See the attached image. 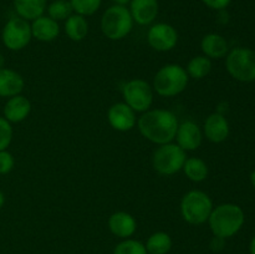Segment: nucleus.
I'll use <instances>...</instances> for the list:
<instances>
[{"instance_id": "f257e3e1", "label": "nucleus", "mask_w": 255, "mask_h": 254, "mask_svg": "<svg viewBox=\"0 0 255 254\" xmlns=\"http://www.w3.org/2000/svg\"><path fill=\"white\" fill-rule=\"evenodd\" d=\"M178 126L176 115L167 110L147 111L138 120V128L142 136L158 144L169 143L176 137Z\"/></svg>"}, {"instance_id": "f03ea898", "label": "nucleus", "mask_w": 255, "mask_h": 254, "mask_svg": "<svg viewBox=\"0 0 255 254\" xmlns=\"http://www.w3.org/2000/svg\"><path fill=\"white\" fill-rule=\"evenodd\" d=\"M244 212L239 206L224 203L212 209L209 216V226L216 237L226 239L238 233L244 224Z\"/></svg>"}, {"instance_id": "7ed1b4c3", "label": "nucleus", "mask_w": 255, "mask_h": 254, "mask_svg": "<svg viewBox=\"0 0 255 254\" xmlns=\"http://www.w3.org/2000/svg\"><path fill=\"white\" fill-rule=\"evenodd\" d=\"M188 85V74L182 66L169 64L161 67L154 76L153 87L161 96L172 97L181 94Z\"/></svg>"}, {"instance_id": "20e7f679", "label": "nucleus", "mask_w": 255, "mask_h": 254, "mask_svg": "<svg viewBox=\"0 0 255 254\" xmlns=\"http://www.w3.org/2000/svg\"><path fill=\"white\" fill-rule=\"evenodd\" d=\"M133 19L124 5H114L105 11L101 19V29L105 36L111 40H121L131 32Z\"/></svg>"}, {"instance_id": "39448f33", "label": "nucleus", "mask_w": 255, "mask_h": 254, "mask_svg": "<svg viewBox=\"0 0 255 254\" xmlns=\"http://www.w3.org/2000/svg\"><path fill=\"white\" fill-rule=\"evenodd\" d=\"M213 209L212 199L202 191H191L181 203L182 217L191 224H202L208 221Z\"/></svg>"}, {"instance_id": "423d86ee", "label": "nucleus", "mask_w": 255, "mask_h": 254, "mask_svg": "<svg viewBox=\"0 0 255 254\" xmlns=\"http://www.w3.org/2000/svg\"><path fill=\"white\" fill-rule=\"evenodd\" d=\"M226 66L232 77L242 82L255 81V51L237 47L227 55Z\"/></svg>"}, {"instance_id": "0eeeda50", "label": "nucleus", "mask_w": 255, "mask_h": 254, "mask_svg": "<svg viewBox=\"0 0 255 254\" xmlns=\"http://www.w3.org/2000/svg\"><path fill=\"white\" fill-rule=\"evenodd\" d=\"M186 152L178 144L166 143L161 144V147L156 149L153 154V167L158 173L174 174L183 168L186 162Z\"/></svg>"}, {"instance_id": "6e6552de", "label": "nucleus", "mask_w": 255, "mask_h": 254, "mask_svg": "<svg viewBox=\"0 0 255 254\" xmlns=\"http://www.w3.org/2000/svg\"><path fill=\"white\" fill-rule=\"evenodd\" d=\"M31 26L22 17H11L2 29L1 39L5 46L12 51H17L26 46L31 40Z\"/></svg>"}, {"instance_id": "1a4fd4ad", "label": "nucleus", "mask_w": 255, "mask_h": 254, "mask_svg": "<svg viewBox=\"0 0 255 254\" xmlns=\"http://www.w3.org/2000/svg\"><path fill=\"white\" fill-rule=\"evenodd\" d=\"M124 99L133 111L143 112L149 109L153 101V94L143 80H131L124 86Z\"/></svg>"}, {"instance_id": "9d476101", "label": "nucleus", "mask_w": 255, "mask_h": 254, "mask_svg": "<svg viewBox=\"0 0 255 254\" xmlns=\"http://www.w3.org/2000/svg\"><path fill=\"white\" fill-rule=\"evenodd\" d=\"M148 44L157 51H169L178 41V34L172 25L156 24L148 30L147 34Z\"/></svg>"}, {"instance_id": "9b49d317", "label": "nucleus", "mask_w": 255, "mask_h": 254, "mask_svg": "<svg viewBox=\"0 0 255 254\" xmlns=\"http://www.w3.org/2000/svg\"><path fill=\"white\" fill-rule=\"evenodd\" d=\"M110 125L117 131H129L136 125L134 111L127 104H115L107 114Z\"/></svg>"}, {"instance_id": "f8f14e48", "label": "nucleus", "mask_w": 255, "mask_h": 254, "mask_svg": "<svg viewBox=\"0 0 255 254\" xmlns=\"http://www.w3.org/2000/svg\"><path fill=\"white\" fill-rule=\"evenodd\" d=\"M177 144L184 151L197 149L202 143V132L198 125L192 121H186L179 125L176 133Z\"/></svg>"}, {"instance_id": "ddd939ff", "label": "nucleus", "mask_w": 255, "mask_h": 254, "mask_svg": "<svg viewBox=\"0 0 255 254\" xmlns=\"http://www.w3.org/2000/svg\"><path fill=\"white\" fill-rule=\"evenodd\" d=\"M132 19L139 25H148L153 21L158 14L157 0H131Z\"/></svg>"}, {"instance_id": "4468645a", "label": "nucleus", "mask_w": 255, "mask_h": 254, "mask_svg": "<svg viewBox=\"0 0 255 254\" xmlns=\"http://www.w3.org/2000/svg\"><path fill=\"white\" fill-rule=\"evenodd\" d=\"M204 133L214 143L226 141L229 134V124L222 114H212L204 124Z\"/></svg>"}, {"instance_id": "2eb2a0df", "label": "nucleus", "mask_w": 255, "mask_h": 254, "mask_svg": "<svg viewBox=\"0 0 255 254\" xmlns=\"http://www.w3.org/2000/svg\"><path fill=\"white\" fill-rule=\"evenodd\" d=\"M31 111V104L26 97L16 95L7 100L4 107V119L9 122H21L29 116Z\"/></svg>"}, {"instance_id": "dca6fc26", "label": "nucleus", "mask_w": 255, "mask_h": 254, "mask_svg": "<svg viewBox=\"0 0 255 254\" xmlns=\"http://www.w3.org/2000/svg\"><path fill=\"white\" fill-rule=\"evenodd\" d=\"M24 89V79L11 69H0V97H12Z\"/></svg>"}, {"instance_id": "f3484780", "label": "nucleus", "mask_w": 255, "mask_h": 254, "mask_svg": "<svg viewBox=\"0 0 255 254\" xmlns=\"http://www.w3.org/2000/svg\"><path fill=\"white\" fill-rule=\"evenodd\" d=\"M60 32L59 24L56 20L47 16H40L34 20L31 25L32 36L40 41H52L57 37Z\"/></svg>"}, {"instance_id": "a211bd4d", "label": "nucleus", "mask_w": 255, "mask_h": 254, "mask_svg": "<svg viewBox=\"0 0 255 254\" xmlns=\"http://www.w3.org/2000/svg\"><path fill=\"white\" fill-rule=\"evenodd\" d=\"M109 227L112 233L121 238L132 236L136 231V221L126 212H116L109 219Z\"/></svg>"}, {"instance_id": "6ab92c4d", "label": "nucleus", "mask_w": 255, "mask_h": 254, "mask_svg": "<svg viewBox=\"0 0 255 254\" xmlns=\"http://www.w3.org/2000/svg\"><path fill=\"white\" fill-rule=\"evenodd\" d=\"M202 51L206 54L207 57L212 59H221L228 54V42L222 35L208 34L202 40Z\"/></svg>"}, {"instance_id": "aec40b11", "label": "nucleus", "mask_w": 255, "mask_h": 254, "mask_svg": "<svg viewBox=\"0 0 255 254\" xmlns=\"http://www.w3.org/2000/svg\"><path fill=\"white\" fill-rule=\"evenodd\" d=\"M14 7L22 19L35 20L44 14L46 0H14Z\"/></svg>"}, {"instance_id": "412c9836", "label": "nucleus", "mask_w": 255, "mask_h": 254, "mask_svg": "<svg viewBox=\"0 0 255 254\" xmlns=\"http://www.w3.org/2000/svg\"><path fill=\"white\" fill-rule=\"evenodd\" d=\"M65 31L71 40L81 41L86 37L87 32H89V24L82 15H71V16L67 17L66 22H65Z\"/></svg>"}, {"instance_id": "4be33fe9", "label": "nucleus", "mask_w": 255, "mask_h": 254, "mask_svg": "<svg viewBox=\"0 0 255 254\" xmlns=\"http://www.w3.org/2000/svg\"><path fill=\"white\" fill-rule=\"evenodd\" d=\"M183 169L186 176L193 182H202L207 178V174H208V167H207L206 162L197 157H191V158L186 159Z\"/></svg>"}, {"instance_id": "5701e85b", "label": "nucleus", "mask_w": 255, "mask_h": 254, "mask_svg": "<svg viewBox=\"0 0 255 254\" xmlns=\"http://www.w3.org/2000/svg\"><path fill=\"white\" fill-rule=\"evenodd\" d=\"M171 247V237L163 232H157L152 234L147 241L146 251H148L151 254H166L168 253Z\"/></svg>"}, {"instance_id": "b1692460", "label": "nucleus", "mask_w": 255, "mask_h": 254, "mask_svg": "<svg viewBox=\"0 0 255 254\" xmlns=\"http://www.w3.org/2000/svg\"><path fill=\"white\" fill-rule=\"evenodd\" d=\"M212 62L207 56H196L188 62L187 74L196 80H201L206 77L211 72Z\"/></svg>"}, {"instance_id": "393cba45", "label": "nucleus", "mask_w": 255, "mask_h": 254, "mask_svg": "<svg viewBox=\"0 0 255 254\" xmlns=\"http://www.w3.org/2000/svg\"><path fill=\"white\" fill-rule=\"evenodd\" d=\"M72 11H74V9L71 6V2L67 1V0H55L47 7L49 16L56 21L57 20H65L71 16Z\"/></svg>"}, {"instance_id": "a878e982", "label": "nucleus", "mask_w": 255, "mask_h": 254, "mask_svg": "<svg viewBox=\"0 0 255 254\" xmlns=\"http://www.w3.org/2000/svg\"><path fill=\"white\" fill-rule=\"evenodd\" d=\"M102 0H70L74 11L82 16H89L99 10Z\"/></svg>"}, {"instance_id": "bb28decb", "label": "nucleus", "mask_w": 255, "mask_h": 254, "mask_svg": "<svg viewBox=\"0 0 255 254\" xmlns=\"http://www.w3.org/2000/svg\"><path fill=\"white\" fill-rule=\"evenodd\" d=\"M114 254H147L146 247L137 241H125L115 248Z\"/></svg>"}, {"instance_id": "cd10ccee", "label": "nucleus", "mask_w": 255, "mask_h": 254, "mask_svg": "<svg viewBox=\"0 0 255 254\" xmlns=\"http://www.w3.org/2000/svg\"><path fill=\"white\" fill-rule=\"evenodd\" d=\"M12 139V127L10 122L4 117H0V151L9 147Z\"/></svg>"}, {"instance_id": "c85d7f7f", "label": "nucleus", "mask_w": 255, "mask_h": 254, "mask_svg": "<svg viewBox=\"0 0 255 254\" xmlns=\"http://www.w3.org/2000/svg\"><path fill=\"white\" fill-rule=\"evenodd\" d=\"M14 168V157L6 149L0 151V174L9 173Z\"/></svg>"}, {"instance_id": "c756f323", "label": "nucleus", "mask_w": 255, "mask_h": 254, "mask_svg": "<svg viewBox=\"0 0 255 254\" xmlns=\"http://www.w3.org/2000/svg\"><path fill=\"white\" fill-rule=\"evenodd\" d=\"M204 4L208 7L214 10H224L229 4H231L232 0H202Z\"/></svg>"}, {"instance_id": "7c9ffc66", "label": "nucleus", "mask_w": 255, "mask_h": 254, "mask_svg": "<svg viewBox=\"0 0 255 254\" xmlns=\"http://www.w3.org/2000/svg\"><path fill=\"white\" fill-rule=\"evenodd\" d=\"M112 1L116 2V5H124L125 6V5H126L127 2L131 1V0H112Z\"/></svg>"}, {"instance_id": "2f4dec72", "label": "nucleus", "mask_w": 255, "mask_h": 254, "mask_svg": "<svg viewBox=\"0 0 255 254\" xmlns=\"http://www.w3.org/2000/svg\"><path fill=\"white\" fill-rule=\"evenodd\" d=\"M251 254H255V237L251 242Z\"/></svg>"}, {"instance_id": "473e14b6", "label": "nucleus", "mask_w": 255, "mask_h": 254, "mask_svg": "<svg viewBox=\"0 0 255 254\" xmlns=\"http://www.w3.org/2000/svg\"><path fill=\"white\" fill-rule=\"evenodd\" d=\"M5 203V197H4V193H2L1 191H0V208H1L2 206H4Z\"/></svg>"}, {"instance_id": "72a5a7b5", "label": "nucleus", "mask_w": 255, "mask_h": 254, "mask_svg": "<svg viewBox=\"0 0 255 254\" xmlns=\"http://www.w3.org/2000/svg\"><path fill=\"white\" fill-rule=\"evenodd\" d=\"M251 181H252V184H253V186L255 187V171L252 172V174H251Z\"/></svg>"}, {"instance_id": "f704fd0d", "label": "nucleus", "mask_w": 255, "mask_h": 254, "mask_svg": "<svg viewBox=\"0 0 255 254\" xmlns=\"http://www.w3.org/2000/svg\"><path fill=\"white\" fill-rule=\"evenodd\" d=\"M4 62H5L4 56H2V55L0 54V69H1V67H4Z\"/></svg>"}]
</instances>
